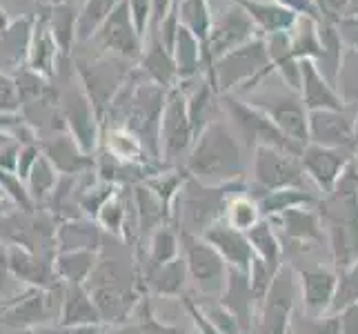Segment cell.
<instances>
[{"mask_svg": "<svg viewBox=\"0 0 358 334\" xmlns=\"http://www.w3.org/2000/svg\"><path fill=\"white\" fill-rule=\"evenodd\" d=\"M187 167L196 181L209 185V188L229 185L243 174L238 143L234 141V134L225 123H209L201 132L187 160Z\"/></svg>", "mask_w": 358, "mask_h": 334, "instance_id": "1", "label": "cell"}, {"mask_svg": "<svg viewBox=\"0 0 358 334\" xmlns=\"http://www.w3.org/2000/svg\"><path fill=\"white\" fill-rule=\"evenodd\" d=\"M234 185H220V188H209L199 181H185L180 192L174 199L171 218L176 221L178 234H189V237H203V234L225 216L229 205V192Z\"/></svg>", "mask_w": 358, "mask_h": 334, "instance_id": "2", "label": "cell"}, {"mask_svg": "<svg viewBox=\"0 0 358 334\" xmlns=\"http://www.w3.org/2000/svg\"><path fill=\"white\" fill-rule=\"evenodd\" d=\"M63 296L65 283H58L54 288H27L16 294L14 303L0 312V323L24 330L58 323Z\"/></svg>", "mask_w": 358, "mask_h": 334, "instance_id": "3", "label": "cell"}, {"mask_svg": "<svg viewBox=\"0 0 358 334\" xmlns=\"http://www.w3.org/2000/svg\"><path fill=\"white\" fill-rule=\"evenodd\" d=\"M180 243L185 261H187V272L199 292L205 299L223 294L229 279V265L216 247L209 245L203 237H189V234H180Z\"/></svg>", "mask_w": 358, "mask_h": 334, "instance_id": "4", "label": "cell"}, {"mask_svg": "<svg viewBox=\"0 0 358 334\" xmlns=\"http://www.w3.org/2000/svg\"><path fill=\"white\" fill-rule=\"evenodd\" d=\"M254 179L265 194L276 190H307L305 167L299 163L296 154L276 147H256Z\"/></svg>", "mask_w": 358, "mask_h": 334, "instance_id": "5", "label": "cell"}, {"mask_svg": "<svg viewBox=\"0 0 358 334\" xmlns=\"http://www.w3.org/2000/svg\"><path fill=\"white\" fill-rule=\"evenodd\" d=\"M296 270L280 265L269 283L261 314V334H289L296 303Z\"/></svg>", "mask_w": 358, "mask_h": 334, "instance_id": "6", "label": "cell"}, {"mask_svg": "<svg viewBox=\"0 0 358 334\" xmlns=\"http://www.w3.org/2000/svg\"><path fill=\"white\" fill-rule=\"evenodd\" d=\"M60 109H63V116L73 141L80 145V150L85 154H92L96 147L98 130H96V114H94L96 109L90 101L87 92H73V90L65 92L60 96Z\"/></svg>", "mask_w": 358, "mask_h": 334, "instance_id": "7", "label": "cell"}, {"mask_svg": "<svg viewBox=\"0 0 358 334\" xmlns=\"http://www.w3.org/2000/svg\"><path fill=\"white\" fill-rule=\"evenodd\" d=\"M56 256V254H54ZM54 256L36 254L31 250H24L18 245H7V265L14 279L27 283L29 288H54L58 286Z\"/></svg>", "mask_w": 358, "mask_h": 334, "instance_id": "8", "label": "cell"}, {"mask_svg": "<svg viewBox=\"0 0 358 334\" xmlns=\"http://www.w3.org/2000/svg\"><path fill=\"white\" fill-rule=\"evenodd\" d=\"M203 239L209 245L216 247L218 254L225 258L229 267L250 274V267H252V261L256 258V254H254L252 243H250V239H247L245 232L231 228L227 221L220 218L218 223H214V225L203 234Z\"/></svg>", "mask_w": 358, "mask_h": 334, "instance_id": "9", "label": "cell"}, {"mask_svg": "<svg viewBox=\"0 0 358 334\" xmlns=\"http://www.w3.org/2000/svg\"><path fill=\"white\" fill-rule=\"evenodd\" d=\"M303 288V312L312 316L331 314L338 290V272L323 267H307L299 272Z\"/></svg>", "mask_w": 358, "mask_h": 334, "instance_id": "10", "label": "cell"}, {"mask_svg": "<svg viewBox=\"0 0 358 334\" xmlns=\"http://www.w3.org/2000/svg\"><path fill=\"white\" fill-rule=\"evenodd\" d=\"M192 123L187 107L178 92H171L169 103L163 111V120H160V145H163L167 158H176L180 152H185L192 143Z\"/></svg>", "mask_w": 358, "mask_h": 334, "instance_id": "11", "label": "cell"}, {"mask_svg": "<svg viewBox=\"0 0 358 334\" xmlns=\"http://www.w3.org/2000/svg\"><path fill=\"white\" fill-rule=\"evenodd\" d=\"M87 290L98 307V312H101L103 326L127 323V316H131V312L143 301L136 286H98Z\"/></svg>", "mask_w": 358, "mask_h": 334, "instance_id": "12", "label": "cell"}, {"mask_svg": "<svg viewBox=\"0 0 358 334\" xmlns=\"http://www.w3.org/2000/svg\"><path fill=\"white\" fill-rule=\"evenodd\" d=\"M96 39L105 49L118 52L120 56H138V32L131 27V9L127 0H122L114 9V14L101 25V29L96 32Z\"/></svg>", "mask_w": 358, "mask_h": 334, "instance_id": "13", "label": "cell"}, {"mask_svg": "<svg viewBox=\"0 0 358 334\" xmlns=\"http://www.w3.org/2000/svg\"><path fill=\"white\" fill-rule=\"evenodd\" d=\"M301 156H303L305 172L316 181L318 188L325 194L334 192L338 179L348 169V156L334 150V147H323V145H307Z\"/></svg>", "mask_w": 358, "mask_h": 334, "instance_id": "14", "label": "cell"}, {"mask_svg": "<svg viewBox=\"0 0 358 334\" xmlns=\"http://www.w3.org/2000/svg\"><path fill=\"white\" fill-rule=\"evenodd\" d=\"M38 145L43 156L49 158V163L58 169L60 176H80L94 165L92 156L85 154L80 150V145L69 134L47 136V139L38 141Z\"/></svg>", "mask_w": 358, "mask_h": 334, "instance_id": "15", "label": "cell"}, {"mask_svg": "<svg viewBox=\"0 0 358 334\" xmlns=\"http://www.w3.org/2000/svg\"><path fill=\"white\" fill-rule=\"evenodd\" d=\"M310 141L323 147H345L354 143V123L341 109H316L310 114Z\"/></svg>", "mask_w": 358, "mask_h": 334, "instance_id": "16", "label": "cell"}, {"mask_svg": "<svg viewBox=\"0 0 358 334\" xmlns=\"http://www.w3.org/2000/svg\"><path fill=\"white\" fill-rule=\"evenodd\" d=\"M280 225L282 234L289 243L312 245L323 241V228H320V214H316L312 207H294L287 212L267 218Z\"/></svg>", "mask_w": 358, "mask_h": 334, "instance_id": "17", "label": "cell"}, {"mask_svg": "<svg viewBox=\"0 0 358 334\" xmlns=\"http://www.w3.org/2000/svg\"><path fill=\"white\" fill-rule=\"evenodd\" d=\"M254 299L258 296L252 290L250 283V274L241 270L229 267V279H227V288L220 294V303H223L227 310L236 316V321L241 323L243 334L250 332L252 328V307H254Z\"/></svg>", "mask_w": 358, "mask_h": 334, "instance_id": "18", "label": "cell"}, {"mask_svg": "<svg viewBox=\"0 0 358 334\" xmlns=\"http://www.w3.org/2000/svg\"><path fill=\"white\" fill-rule=\"evenodd\" d=\"M78 74L85 83V92H87L96 114H103L105 105L112 101V96L118 90L120 76H114L107 60H98V63L92 65L85 63V60H78Z\"/></svg>", "mask_w": 358, "mask_h": 334, "instance_id": "19", "label": "cell"}, {"mask_svg": "<svg viewBox=\"0 0 358 334\" xmlns=\"http://www.w3.org/2000/svg\"><path fill=\"white\" fill-rule=\"evenodd\" d=\"M265 114L294 143L307 145V141H310V118L305 116V109L296 98H276L267 105Z\"/></svg>", "mask_w": 358, "mask_h": 334, "instance_id": "20", "label": "cell"}, {"mask_svg": "<svg viewBox=\"0 0 358 334\" xmlns=\"http://www.w3.org/2000/svg\"><path fill=\"white\" fill-rule=\"evenodd\" d=\"M58 323L63 326H103V319L85 286H65Z\"/></svg>", "mask_w": 358, "mask_h": 334, "instance_id": "21", "label": "cell"}, {"mask_svg": "<svg viewBox=\"0 0 358 334\" xmlns=\"http://www.w3.org/2000/svg\"><path fill=\"white\" fill-rule=\"evenodd\" d=\"M101 256L98 250H67L56 252L54 256V270L58 281L65 286H85L90 281L92 272L96 270Z\"/></svg>", "mask_w": 358, "mask_h": 334, "instance_id": "22", "label": "cell"}, {"mask_svg": "<svg viewBox=\"0 0 358 334\" xmlns=\"http://www.w3.org/2000/svg\"><path fill=\"white\" fill-rule=\"evenodd\" d=\"M58 45L49 29V20L47 16H41L34 25L31 32V43H29V69L38 71L41 76H52L56 60H58Z\"/></svg>", "mask_w": 358, "mask_h": 334, "instance_id": "23", "label": "cell"}, {"mask_svg": "<svg viewBox=\"0 0 358 334\" xmlns=\"http://www.w3.org/2000/svg\"><path fill=\"white\" fill-rule=\"evenodd\" d=\"M265 49L263 45H254L247 49H236L234 54H229L218 67V78H220V88H231L236 85L241 78L250 76L252 71L265 65Z\"/></svg>", "mask_w": 358, "mask_h": 334, "instance_id": "24", "label": "cell"}, {"mask_svg": "<svg viewBox=\"0 0 358 334\" xmlns=\"http://www.w3.org/2000/svg\"><path fill=\"white\" fill-rule=\"evenodd\" d=\"M101 230L92 218H69L58 228L56 245L58 252L67 250H98L101 247Z\"/></svg>", "mask_w": 358, "mask_h": 334, "instance_id": "25", "label": "cell"}, {"mask_svg": "<svg viewBox=\"0 0 358 334\" xmlns=\"http://www.w3.org/2000/svg\"><path fill=\"white\" fill-rule=\"evenodd\" d=\"M247 239L252 243L254 254L265 261V265L271 272H278L282 265V245L278 241L276 230L271 228V223L267 218H261L252 230H247Z\"/></svg>", "mask_w": 358, "mask_h": 334, "instance_id": "26", "label": "cell"}, {"mask_svg": "<svg viewBox=\"0 0 358 334\" xmlns=\"http://www.w3.org/2000/svg\"><path fill=\"white\" fill-rule=\"evenodd\" d=\"M187 277H189L187 261H185V256H178L171 263L150 272V274L145 277V283L158 296H176L180 294Z\"/></svg>", "mask_w": 358, "mask_h": 334, "instance_id": "27", "label": "cell"}, {"mask_svg": "<svg viewBox=\"0 0 358 334\" xmlns=\"http://www.w3.org/2000/svg\"><path fill=\"white\" fill-rule=\"evenodd\" d=\"M256 203H258V209H261L263 218H271V216L282 214L294 207L318 205L320 201L307 190H276V192H267L265 196H261V199H256Z\"/></svg>", "mask_w": 358, "mask_h": 334, "instance_id": "28", "label": "cell"}, {"mask_svg": "<svg viewBox=\"0 0 358 334\" xmlns=\"http://www.w3.org/2000/svg\"><path fill=\"white\" fill-rule=\"evenodd\" d=\"M178 237L180 234L176 230H171V225H163L158 228L152 234L150 241V254H147V265H145V277L150 272L163 267L167 263H171L174 258H178L180 250H178Z\"/></svg>", "mask_w": 358, "mask_h": 334, "instance_id": "29", "label": "cell"}, {"mask_svg": "<svg viewBox=\"0 0 358 334\" xmlns=\"http://www.w3.org/2000/svg\"><path fill=\"white\" fill-rule=\"evenodd\" d=\"M301 74H303V85H305V105L312 111H316V109H341L343 107L341 98L327 88L325 81L318 76V71L310 63H303Z\"/></svg>", "mask_w": 358, "mask_h": 334, "instance_id": "30", "label": "cell"}, {"mask_svg": "<svg viewBox=\"0 0 358 334\" xmlns=\"http://www.w3.org/2000/svg\"><path fill=\"white\" fill-rule=\"evenodd\" d=\"M49 20V29H52V36L58 45L60 56H67L71 43L76 41V32H78V16L69 5L60 3L52 9V14H47Z\"/></svg>", "mask_w": 358, "mask_h": 334, "instance_id": "31", "label": "cell"}, {"mask_svg": "<svg viewBox=\"0 0 358 334\" xmlns=\"http://www.w3.org/2000/svg\"><path fill=\"white\" fill-rule=\"evenodd\" d=\"M58 181H60L58 169L49 163L47 156H41L38 163L34 165L31 174L27 176V181H24L27 183V192L31 196V201L36 203V207H38V203L49 201V196L54 194Z\"/></svg>", "mask_w": 358, "mask_h": 334, "instance_id": "32", "label": "cell"}, {"mask_svg": "<svg viewBox=\"0 0 358 334\" xmlns=\"http://www.w3.org/2000/svg\"><path fill=\"white\" fill-rule=\"evenodd\" d=\"M122 3V0H87L78 14V41H90L92 36L101 29V25L114 14V9Z\"/></svg>", "mask_w": 358, "mask_h": 334, "instance_id": "33", "label": "cell"}, {"mask_svg": "<svg viewBox=\"0 0 358 334\" xmlns=\"http://www.w3.org/2000/svg\"><path fill=\"white\" fill-rule=\"evenodd\" d=\"M247 34H250V22H247V18L229 14L227 18H223L216 25L214 39H212V52L214 54L225 52L227 47L241 43Z\"/></svg>", "mask_w": 358, "mask_h": 334, "instance_id": "34", "label": "cell"}, {"mask_svg": "<svg viewBox=\"0 0 358 334\" xmlns=\"http://www.w3.org/2000/svg\"><path fill=\"white\" fill-rule=\"evenodd\" d=\"M227 223L231 228H236L241 232H247L252 230L258 221H261V209H258V203L247 199V196H234V199L229 201L227 205Z\"/></svg>", "mask_w": 358, "mask_h": 334, "instance_id": "35", "label": "cell"}, {"mask_svg": "<svg viewBox=\"0 0 358 334\" xmlns=\"http://www.w3.org/2000/svg\"><path fill=\"white\" fill-rule=\"evenodd\" d=\"M289 334H341V319L338 314H327V316H312L307 312L294 314Z\"/></svg>", "mask_w": 358, "mask_h": 334, "instance_id": "36", "label": "cell"}, {"mask_svg": "<svg viewBox=\"0 0 358 334\" xmlns=\"http://www.w3.org/2000/svg\"><path fill=\"white\" fill-rule=\"evenodd\" d=\"M127 209L125 203H122V196L116 192L112 196V201H109L103 209L101 214H98L96 223H101V225L112 232L114 237H125V230L129 228V216H127Z\"/></svg>", "mask_w": 358, "mask_h": 334, "instance_id": "37", "label": "cell"}, {"mask_svg": "<svg viewBox=\"0 0 358 334\" xmlns=\"http://www.w3.org/2000/svg\"><path fill=\"white\" fill-rule=\"evenodd\" d=\"M203 314L212 321L220 334H243L241 323L223 303H199Z\"/></svg>", "mask_w": 358, "mask_h": 334, "instance_id": "38", "label": "cell"}, {"mask_svg": "<svg viewBox=\"0 0 358 334\" xmlns=\"http://www.w3.org/2000/svg\"><path fill=\"white\" fill-rule=\"evenodd\" d=\"M338 83H341V92H343L345 103L358 107V54L356 52H350L348 58H345Z\"/></svg>", "mask_w": 358, "mask_h": 334, "instance_id": "39", "label": "cell"}, {"mask_svg": "<svg viewBox=\"0 0 358 334\" xmlns=\"http://www.w3.org/2000/svg\"><path fill=\"white\" fill-rule=\"evenodd\" d=\"M245 5L250 7L252 16L261 20L263 27H267V29L287 27L292 22V14L285 9H276V7H267V5H250V3H245Z\"/></svg>", "mask_w": 358, "mask_h": 334, "instance_id": "40", "label": "cell"}, {"mask_svg": "<svg viewBox=\"0 0 358 334\" xmlns=\"http://www.w3.org/2000/svg\"><path fill=\"white\" fill-rule=\"evenodd\" d=\"M141 307H143V314H141L138 321H136V323H138V334H185L176 326L160 323V321L152 312L150 301H141Z\"/></svg>", "mask_w": 358, "mask_h": 334, "instance_id": "41", "label": "cell"}, {"mask_svg": "<svg viewBox=\"0 0 358 334\" xmlns=\"http://www.w3.org/2000/svg\"><path fill=\"white\" fill-rule=\"evenodd\" d=\"M145 67L150 69L152 76L163 85H167L171 81V76H174V65H171V60L163 54V49L160 47L152 49L150 56H147V60H145Z\"/></svg>", "mask_w": 358, "mask_h": 334, "instance_id": "42", "label": "cell"}, {"mask_svg": "<svg viewBox=\"0 0 358 334\" xmlns=\"http://www.w3.org/2000/svg\"><path fill=\"white\" fill-rule=\"evenodd\" d=\"M103 332L105 326H63V323L41 326L34 330V334H103Z\"/></svg>", "mask_w": 358, "mask_h": 334, "instance_id": "43", "label": "cell"}, {"mask_svg": "<svg viewBox=\"0 0 358 334\" xmlns=\"http://www.w3.org/2000/svg\"><path fill=\"white\" fill-rule=\"evenodd\" d=\"M341 334H358V301L338 312Z\"/></svg>", "mask_w": 358, "mask_h": 334, "instance_id": "44", "label": "cell"}, {"mask_svg": "<svg viewBox=\"0 0 358 334\" xmlns=\"http://www.w3.org/2000/svg\"><path fill=\"white\" fill-rule=\"evenodd\" d=\"M129 9H131V18H134L136 32L143 34L147 16H150V0H129Z\"/></svg>", "mask_w": 358, "mask_h": 334, "instance_id": "45", "label": "cell"}, {"mask_svg": "<svg viewBox=\"0 0 358 334\" xmlns=\"http://www.w3.org/2000/svg\"><path fill=\"white\" fill-rule=\"evenodd\" d=\"M9 279H14V274H11L7 265V245H0V294L5 292Z\"/></svg>", "mask_w": 358, "mask_h": 334, "instance_id": "46", "label": "cell"}, {"mask_svg": "<svg viewBox=\"0 0 358 334\" xmlns=\"http://www.w3.org/2000/svg\"><path fill=\"white\" fill-rule=\"evenodd\" d=\"M103 334H138V323H122V326H105Z\"/></svg>", "mask_w": 358, "mask_h": 334, "instance_id": "47", "label": "cell"}, {"mask_svg": "<svg viewBox=\"0 0 358 334\" xmlns=\"http://www.w3.org/2000/svg\"><path fill=\"white\" fill-rule=\"evenodd\" d=\"M0 334H34V330H24V328H11L0 323Z\"/></svg>", "mask_w": 358, "mask_h": 334, "instance_id": "48", "label": "cell"}, {"mask_svg": "<svg viewBox=\"0 0 358 334\" xmlns=\"http://www.w3.org/2000/svg\"><path fill=\"white\" fill-rule=\"evenodd\" d=\"M165 9H167V0H154L156 18H163V16H165Z\"/></svg>", "mask_w": 358, "mask_h": 334, "instance_id": "49", "label": "cell"}, {"mask_svg": "<svg viewBox=\"0 0 358 334\" xmlns=\"http://www.w3.org/2000/svg\"><path fill=\"white\" fill-rule=\"evenodd\" d=\"M9 16H7V11L3 9V7H0V34H5L7 29H9Z\"/></svg>", "mask_w": 358, "mask_h": 334, "instance_id": "50", "label": "cell"}, {"mask_svg": "<svg viewBox=\"0 0 358 334\" xmlns=\"http://www.w3.org/2000/svg\"><path fill=\"white\" fill-rule=\"evenodd\" d=\"M5 201H9V196L3 192V188H0V218L5 216Z\"/></svg>", "mask_w": 358, "mask_h": 334, "instance_id": "51", "label": "cell"}, {"mask_svg": "<svg viewBox=\"0 0 358 334\" xmlns=\"http://www.w3.org/2000/svg\"><path fill=\"white\" fill-rule=\"evenodd\" d=\"M350 36H352L354 43H358V27H350Z\"/></svg>", "mask_w": 358, "mask_h": 334, "instance_id": "52", "label": "cell"}, {"mask_svg": "<svg viewBox=\"0 0 358 334\" xmlns=\"http://www.w3.org/2000/svg\"><path fill=\"white\" fill-rule=\"evenodd\" d=\"M354 143H358V123L354 125Z\"/></svg>", "mask_w": 358, "mask_h": 334, "instance_id": "53", "label": "cell"}, {"mask_svg": "<svg viewBox=\"0 0 358 334\" xmlns=\"http://www.w3.org/2000/svg\"><path fill=\"white\" fill-rule=\"evenodd\" d=\"M352 11H358V0H352Z\"/></svg>", "mask_w": 358, "mask_h": 334, "instance_id": "54", "label": "cell"}, {"mask_svg": "<svg viewBox=\"0 0 358 334\" xmlns=\"http://www.w3.org/2000/svg\"><path fill=\"white\" fill-rule=\"evenodd\" d=\"M192 334H201V332H192Z\"/></svg>", "mask_w": 358, "mask_h": 334, "instance_id": "55", "label": "cell"}, {"mask_svg": "<svg viewBox=\"0 0 358 334\" xmlns=\"http://www.w3.org/2000/svg\"><path fill=\"white\" fill-rule=\"evenodd\" d=\"M43 3H45V0H43Z\"/></svg>", "mask_w": 358, "mask_h": 334, "instance_id": "56", "label": "cell"}]
</instances>
